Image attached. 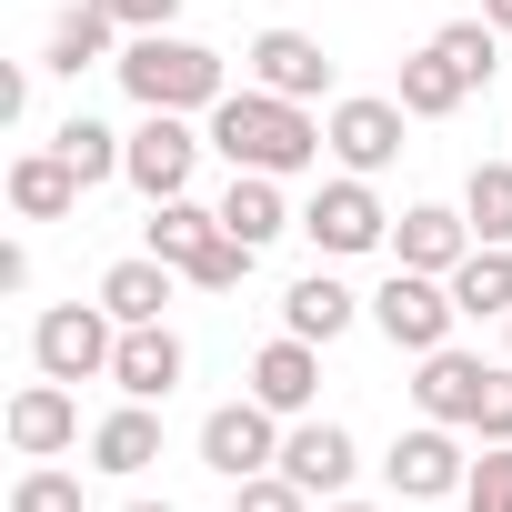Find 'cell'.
I'll return each mask as SVG.
<instances>
[{"label": "cell", "instance_id": "6da1fadb", "mask_svg": "<svg viewBox=\"0 0 512 512\" xmlns=\"http://www.w3.org/2000/svg\"><path fill=\"white\" fill-rule=\"evenodd\" d=\"M211 151H221L231 171L292 181V171H312V161L332 151V131L312 121V101H282V91H262V81H241V91L211 101Z\"/></svg>", "mask_w": 512, "mask_h": 512}, {"label": "cell", "instance_id": "7a4b0ae2", "mask_svg": "<svg viewBox=\"0 0 512 512\" xmlns=\"http://www.w3.org/2000/svg\"><path fill=\"white\" fill-rule=\"evenodd\" d=\"M141 251H161V262L191 282V292H241V272L262 262V251H251L231 221H221V201H151V241Z\"/></svg>", "mask_w": 512, "mask_h": 512}, {"label": "cell", "instance_id": "3957f363", "mask_svg": "<svg viewBox=\"0 0 512 512\" xmlns=\"http://www.w3.org/2000/svg\"><path fill=\"white\" fill-rule=\"evenodd\" d=\"M111 71H121V91H131L141 111H211V101L231 91L221 51H211V41H181V31H131Z\"/></svg>", "mask_w": 512, "mask_h": 512}, {"label": "cell", "instance_id": "277c9868", "mask_svg": "<svg viewBox=\"0 0 512 512\" xmlns=\"http://www.w3.org/2000/svg\"><path fill=\"white\" fill-rule=\"evenodd\" d=\"M452 322H462V302H452V282H442V272H402V262H392V282L372 292V332H382L392 352H412V362H422V352H442V342H452Z\"/></svg>", "mask_w": 512, "mask_h": 512}, {"label": "cell", "instance_id": "5b68a950", "mask_svg": "<svg viewBox=\"0 0 512 512\" xmlns=\"http://www.w3.org/2000/svg\"><path fill=\"white\" fill-rule=\"evenodd\" d=\"M111 352H121V322L101 302H51L31 322V362L51 382H111Z\"/></svg>", "mask_w": 512, "mask_h": 512}, {"label": "cell", "instance_id": "8992f818", "mask_svg": "<svg viewBox=\"0 0 512 512\" xmlns=\"http://www.w3.org/2000/svg\"><path fill=\"white\" fill-rule=\"evenodd\" d=\"M302 231H312L322 262H362V251L392 241V211H382V191H372L362 171H342V181H322V191L302 201Z\"/></svg>", "mask_w": 512, "mask_h": 512}, {"label": "cell", "instance_id": "52a82bcc", "mask_svg": "<svg viewBox=\"0 0 512 512\" xmlns=\"http://www.w3.org/2000/svg\"><path fill=\"white\" fill-rule=\"evenodd\" d=\"M201 151H211V131H191V111H141L121 181H131L141 201H181V191H191V171H201Z\"/></svg>", "mask_w": 512, "mask_h": 512}, {"label": "cell", "instance_id": "ba28073f", "mask_svg": "<svg viewBox=\"0 0 512 512\" xmlns=\"http://www.w3.org/2000/svg\"><path fill=\"white\" fill-rule=\"evenodd\" d=\"M282 462V412L272 402H221L211 422H201V472H221V482H251V472H272Z\"/></svg>", "mask_w": 512, "mask_h": 512}, {"label": "cell", "instance_id": "9c48e42d", "mask_svg": "<svg viewBox=\"0 0 512 512\" xmlns=\"http://www.w3.org/2000/svg\"><path fill=\"white\" fill-rule=\"evenodd\" d=\"M402 121H412V111H402V101H372V91H342V101L322 111V131H332V161H342V171H362V181L402 161Z\"/></svg>", "mask_w": 512, "mask_h": 512}, {"label": "cell", "instance_id": "30bf717a", "mask_svg": "<svg viewBox=\"0 0 512 512\" xmlns=\"http://www.w3.org/2000/svg\"><path fill=\"white\" fill-rule=\"evenodd\" d=\"M382 472H392V492H402V502H442V492H462V482H472V462H462L452 422H412V432H392Z\"/></svg>", "mask_w": 512, "mask_h": 512}, {"label": "cell", "instance_id": "8fae6325", "mask_svg": "<svg viewBox=\"0 0 512 512\" xmlns=\"http://www.w3.org/2000/svg\"><path fill=\"white\" fill-rule=\"evenodd\" d=\"M0 432H11V452L21 462H61L71 442H81V402H71V382H21L11 392V412H0Z\"/></svg>", "mask_w": 512, "mask_h": 512}, {"label": "cell", "instance_id": "7c38bea8", "mask_svg": "<svg viewBox=\"0 0 512 512\" xmlns=\"http://www.w3.org/2000/svg\"><path fill=\"white\" fill-rule=\"evenodd\" d=\"M241 71L262 81V91H282V101H322L332 91V51L312 41V31H251V51H241Z\"/></svg>", "mask_w": 512, "mask_h": 512}, {"label": "cell", "instance_id": "4fadbf2b", "mask_svg": "<svg viewBox=\"0 0 512 512\" xmlns=\"http://www.w3.org/2000/svg\"><path fill=\"white\" fill-rule=\"evenodd\" d=\"M181 372H191V352H181V332H171V322H131V332H121V352H111L121 402H171V392H181Z\"/></svg>", "mask_w": 512, "mask_h": 512}, {"label": "cell", "instance_id": "5bb4252c", "mask_svg": "<svg viewBox=\"0 0 512 512\" xmlns=\"http://www.w3.org/2000/svg\"><path fill=\"white\" fill-rule=\"evenodd\" d=\"M482 382H492V362L482 352H422V372H412V402H422V422H452V432H472L482 422Z\"/></svg>", "mask_w": 512, "mask_h": 512}, {"label": "cell", "instance_id": "9a60e30c", "mask_svg": "<svg viewBox=\"0 0 512 512\" xmlns=\"http://www.w3.org/2000/svg\"><path fill=\"white\" fill-rule=\"evenodd\" d=\"M251 402H272L282 422H302L322 402V342H302V332L262 342V352H251Z\"/></svg>", "mask_w": 512, "mask_h": 512}, {"label": "cell", "instance_id": "2e32d148", "mask_svg": "<svg viewBox=\"0 0 512 512\" xmlns=\"http://www.w3.org/2000/svg\"><path fill=\"white\" fill-rule=\"evenodd\" d=\"M392 262H402V272H442V282H452V272L472 262V221H462V211H442V201H412V211L392 221Z\"/></svg>", "mask_w": 512, "mask_h": 512}, {"label": "cell", "instance_id": "e0dca14e", "mask_svg": "<svg viewBox=\"0 0 512 512\" xmlns=\"http://www.w3.org/2000/svg\"><path fill=\"white\" fill-rule=\"evenodd\" d=\"M282 472H292L312 502H332V492L362 472V452H352V432H342V422H312V412H302V422L282 432Z\"/></svg>", "mask_w": 512, "mask_h": 512}, {"label": "cell", "instance_id": "ac0fdd59", "mask_svg": "<svg viewBox=\"0 0 512 512\" xmlns=\"http://www.w3.org/2000/svg\"><path fill=\"white\" fill-rule=\"evenodd\" d=\"M171 282H181V272L161 262V251H131V262L101 272V312H111L121 332H131V322H161V312H171Z\"/></svg>", "mask_w": 512, "mask_h": 512}, {"label": "cell", "instance_id": "d6986e66", "mask_svg": "<svg viewBox=\"0 0 512 512\" xmlns=\"http://www.w3.org/2000/svg\"><path fill=\"white\" fill-rule=\"evenodd\" d=\"M81 191H91V181H81L61 151H21V161H11V211H21V221H71Z\"/></svg>", "mask_w": 512, "mask_h": 512}, {"label": "cell", "instance_id": "ffe728a7", "mask_svg": "<svg viewBox=\"0 0 512 512\" xmlns=\"http://www.w3.org/2000/svg\"><path fill=\"white\" fill-rule=\"evenodd\" d=\"M221 221H231L251 251H272L282 231H302V211L282 201V181H272V171H231V191H221Z\"/></svg>", "mask_w": 512, "mask_h": 512}, {"label": "cell", "instance_id": "44dd1931", "mask_svg": "<svg viewBox=\"0 0 512 512\" xmlns=\"http://www.w3.org/2000/svg\"><path fill=\"white\" fill-rule=\"evenodd\" d=\"M362 312H372V302H352L332 272H302V282L282 292V332H302V342H342Z\"/></svg>", "mask_w": 512, "mask_h": 512}, {"label": "cell", "instance_id": "7402d4cb", "mask_svg": "<svg viewBox=\"0 0 512 512\" xmlns=\"http://www.w3.org/2000/svg\"><path fill=\"white\" fill-rule=\"evenodd\" d=\"M151 462H161V412H151V402H121L111 422H91V472H121V482H131V472H151Z\"/></svg>", "mask_w": 512, "mask_h": 512}, {"label": "cell", "instance_id": "603a6c76", "mask_svg": "<svg viewBox=\"0 0 512 512\" xmlns=\"http://www.w3.org/2000/svg\"><path fill=\"white\" fill-rule=\"evenodd\" d=\"M111 41H121V21L101 11V0H71V11L51 21V51H41V71H71V81H81L91 61H121Z\"/></svg>", "mask_w": 512, "mask_h": 512}, {"label": "cell", "instance_id": "cb8c5ba5", "mask_svg": "<svg viewBox=\"0 0 512 512\" xmlns=\"http://www.w3.org/2000/svg\"><path fill=\"white\" fill-rule=\"evenodd\" d=\"M462 322H512V241H472V262L452 272Z\"/></svg>", "mask_w": 512, "mask_h": 512}, {"label": "cell", "instance_id": "d4e9b609", "mask_svg": "<svg viewBox=\"0 0 512 512\" xmlns=\"http://www.w3.org/2000/svg\"><path fill=\"white\" fill-rule=\"evenodd\" d=\"M392 101H402L412 121H452V111L472 101V81H462V71H452V61H442V51L422 41V51L402 61V91H392Z\"/></svg>", "mask_w": 512, "mask_h": 512}, {"label": "cell", "instance_id": "484cf974", "mask_svg": "<svg viewBox=\"0 0 512 512\" xmlns=\"http://www.w3.org/2000/svg\"><path fill=\"white\" fill-rule=\"evenodd\" d=\"M51 151H61V161H71L91 191H101V181H121V161H131V141H121L111 121H91V111H71V121L51 131Z\"/></svg>", "mask_w": 512, "mask_h": 512}, {"label": "cell", "instance_id": "4316f807", "mask_svg": "<svg viewBox=\"0 0 512 512\" xmlns=\"http://www.w3.org/2000/svg\"><path fill=\"white\" fill-rule=\"evenodd\" d=\"M462 221H472V241H512V161H472Z\"/></svg>", "mask_w": 512, "mask_h": 512}, {"label": "cell", "instance_id": "83f0119b", "mask_svg": "<svg viewBox=\"0 0 512 512\" xmlns=\"http://www.w3.org/2000/svg\"><path fill=\"white\" fill-rule=\"evenodd\" d=\"M432 51H442V61H452L472 91L502 71V31H492V21H442V31H432Z\"/></svg>", "mask_w": 512, "mask_h": 512}, {"label": "cell", "instance_id": "f1b7e54d", "mask_svg": "<svg viewBox=\"0 0 512 512\" xmlns=\"http://www.w3.org/2000/svg\"><path fill=\"white\" fill-rule=\"evenodd\" d=\"M11 512H81V472H61V462H31V472L11 482Z\"/></svg>", "mask_w": 512, "mask_h": 512}, {"label": "cell", "instance_id": "f546056e", "mask_svg": "<svg viewBox=\"0 0 512 512\" xmlns=\"http://www.w3.org/2000/svg\"><path fill=\"white\" fill-rule=\"evenodd\" d=\"M462 512H512V442H482V462L462 482Z\"/></svg>", "mask_w": 512, "mask_h": 512}, {"label": "cell", "instance_id": "4dcf8cb0", "mask_svg": "<svg viewBox=\"0 0 512 512\" xmlns=\"http://www.w3.org/2000/svg\"><path fill=\"white\" fill-rule=\"evenodd\" d=\"M231 512H312V492L272 462V472H251V482H231Z\"/></svg>", "mask_w": 512, "mask_h": 512}, {"label": "cell", "instance_id": "1f68e13d", "mask_svg": "<svg viewBox=\"0 0 512 512\" xmlns=\"http://www.w3.org/2000/svg\"><path fill=\"white\" fill-rule=\"evenodd\" d=\"M482 442H512V362H492V382H482V422H472Z\"/></svg>", "mask_w": 512, "mask_h": 512}, {"label": "cell", "instance_id": "d6a6232c", "mask_svg": "<svg viewBox=\"0 0 512 512\" xmlns=\"http://www.w3.org/2000/svg\"><path fill=\"white\" fill-rule=\"evenodd\" d=\"M101 11H111L121 31H171V21H181V0H101Z\"/></svg>", "mask_w": 512, "mask_h": 512}, {"label": "cell", "instance_id": "836d02e7", "mask_svg": "<svg viewBox=\"0 0 512 512\" xmlns=\"http://www.w3.org/2000/svg\"><path fill=\"white\" fill-rule=\"evenodd\" d=\"M482 21H492V31H512V0H482Z\"/></svg>", "mask_w": 512, "mask_h": 512}, {"label": "cell", "instance_id": "e575fe53", "mask_svg": "<svg viewBox=\"0 0 512 512\" xmlns=\"http://www.w3.org/2000/svg\"><path fill=\"white\" fill-rule=\"evenodd\" d=\"M322 512H382V502H352V492H332V502H322Z\"/></svg>", "mask_w": 512, "mask_h": 512}, {"label": "cell", "instance_id": "d590c367", "mask_svg": "<svg viewBox=\"0 0 512 512\" xmlns=\"http://www.w3.org/2000/svg\"><path fill=\"white\" fill-rule=\"evenodd\" d=\"M121 512H181V502H121Z\"/></svg>", "mask_w": 512, "mask_h": 512}, {"label": "cell", "instance_id": "8d00e7d4", "mask_svg": "<svg viewBox=\"0 0 512 512\" xmlns=\"http://www.w3.org/2000/svg\"><path fill=\"white\" fill-rule=\"evenodd\" d=\"M502 342H512V322H502Z\"/></svg>", "mask_w": 512, "mask_h": 512}]
</instances>
